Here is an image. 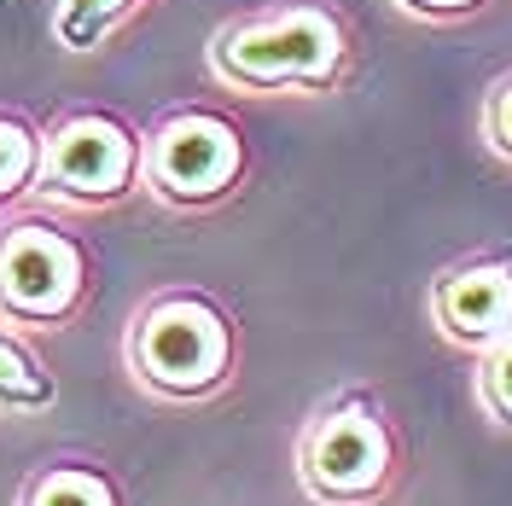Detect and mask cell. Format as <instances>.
Returning a JSON list of instances; mask_svg holds the SVG:
<instances>
[{"label":"cell","mask_w":512,"mask_h":506,"mask_svg":"<svg viewBox=\"0 0 512 506\" xmlns=\"http://www.w3.org/2000/svg\"><path fill=\"white\" fill-rule=\"evenodd\" d=\"M204 70L227 94L332 99L361 70V30L338 0H262L216 24Z\"/></svg>","instance_id":"6da1fadb"},{"label":"cell","mask_w":512,"mask_h":506,"mask_svg":"<svg viewBox=\"0 0 512 506\" xmlns=\"http://www.w3.org/2000/svg\"><path fill=\"white\" fill-rule=\"evenodd\" d=\"M123 367L140 396L163 408H204L233 390L245 332L210 285H152L123 320Z\"/></svg>","instance_id":"7a4b0ae2"},{"label":"cell","mask_w":512,"mask_h":506,"mask_svg":"<svg viewBox=\"0 0 512 506\" xmlns=\"http://www.w3.org/2000/svg\"><path fill=\"white\" fill-rule=\"evenodd\" d=\"M291 477L309 506H390L408 483V431L373 384H338L303 413Z\"/></svg>","instance_id":"3957f363"},{"label":"cell","mask_w":512,"mask_h":506,"mask_svg":"<svg viewBox=\"0 0 512 506\" xmlns=\"http://www.w3.org/2000/svg\"><path fill=\"white\" fill-rule=\"evenodd\" d=\"M99 285V251L64 222V210L24 204L0 216V326L70 332Z\"/></svg>","instance_id":"277c9868"},{"label":"cell","mask_w":512,"mask_h":506,"mask_svg":"<svg viewBox=\"0 0 512 506\" xmlns=\"http://www.w3.org/2000/svg\"><path fill=\"white\" fill-rule=\"evenodd\" d=\"M146 198V123L117 105H64L41 123L35 204L64 216H111Z\"/></svg>","instance_id":"5b68a950"},{"label":"cell","mask_w":512,"mask_h":506,"mask_svg":"<svg viewBox=\"0 0 512 506\" xmlns=\"http://www.w3.org/2000/svg\"><path fill=\"white\" fill-rule=\"evenodd\" d=\"M251 134L222 105H169L146 123V198L169 216H216L251 187Z\"/></svg>","instance_id":"8992f818"},{"label":"cell","mask_w":512,"mask_h":506,"mask_svg":"<svg viewBox=\"0 0 512 506\" xmlns=\"http://www.w3.org/2000/svg\"><path fill=\"white\" fill-rule=\"evenodd\" d=\"M425 315L448 349L478 361L495 338L512 332V251L489 245L437 268V280L425 285Z\"/></svg>","instance_id":"52a82bcc"},{"label":"cell","mask_w":512,"mask_h":506,"mask_svg":"<svg viewBox=\"0 0 512 506\" xmlns=\"http://www.w3.org/2000/svg\"><path fill=\"white\" fill-rule=\"evenodd\" d=\"M12 506H128L123 477L88 454H53L18 477Z\"/></svg>","instance_id":"ba28073f"},{"label":"cell","mask_w":512,"mask_h":506,"mask_svg":"<svg viewBox=\"0 0 512 506\" xmlns=\"http://www.w3.org/2000/svg\"><path fill=\"white\" fill-rule=\"evenodd\" d=\"M59 408V373L41 361L30 332L0 326V419H41Z\"/></svg>","instance_id":"9c48e42d"},{"label":"cell","mask_w":512,"mask_h":506,"mask_svg":"<svg viewBox=\"0 0 512 506\" xmlns=\"http://www.w3.org/2000/svg\"><path fill=\"white\" fill-rule=\"evenodd\" d=\"M41 187V117L0 99V216L35 204Z\"/></svg>","instance_id":"30bf717a"},{"label":"cell","mask_w":512,"mask_h":506,"mask_svg":"<svg viewBox=\"0 0 512 506\" xmlns=\"http://www.w3.org/2000/svg\"><path fill=\"white\" fill-rule=\"evenodd\" d=\"M146 6L158 0H53V41L59 53H76V59L105 53Z\"/></svg>","instance_id":"8fae6325"},{"label":"cell","mask_w":512,"mask_h":506,"mask_svg":"<svg viewBox=\"0 0 512 506\" xmlns=\"http://www.w3.org/2000/svg\"><path fill=\"white\" fill-rule=\"evenodd\" d=\"M472 396H478L483 419H489L495 431H507V437H512V332H507V338H495V344L478 355Z\"/></svg>","instance_id":"7c38bea8"},{"label":"cell","mask_w":512,"mask_h":506,"mask_svg":"<svg viewBox=\"0 0 512 506\" xmlns=\"http://www.w3.org/2000/svg\"><path fill=\"white\" fill-rule=\"evenodd\" d=\"M478 140H483L489 158L512 169V64L483 88V99H478Z\"/></svg>","instance_id":"4fadbf2b"},{"label":"cell","mask_w":512,"mask_h":506,"mask_svg":"<svg viewBox=\"0 0 512 506\" xmlns=\"http://www.w3.org/2000/svg\"><path fill=\"white\" fill-rule=\"evenodd\" d=\"M402 18H414V24H431V30H448V24H472L483 18L495 0H390Z\"/></svg>","instance_id":"5bb4252c"}]
</instances>
